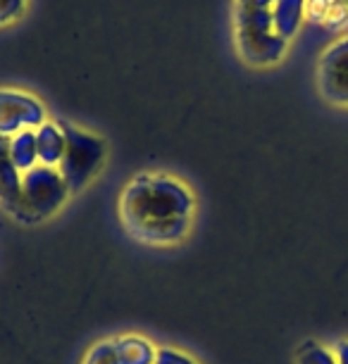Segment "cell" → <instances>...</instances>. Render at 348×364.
<instances>
[{
  "label": "cell",
  "instance_id": "obj_15",
  "mask_svg": "<svg viewBox=\"0 0 348 364\" xmlns=\"http://www.w3.org/2000/svg\"><path fill=\"white\" fill-rule=\"evenodd\" d=\"M26 8V0H0V26L12 24L15 19L22 17Z\"/></svg>",
  "mask_w": 348,
  "mask_h": 364
},
{
  "label": "cell",
  "instance_id": "obj_17",
  "mask_svg": "<svg viewBox=\"0 0 348 364\" xmlns=\"http://www.w3.org/2000/svg\"><path fill=\"white\" fill-rule=\"evenodd\" d=\"M332 0H308V8H305V19H310L312 24H322L325 15L329 10Z\"/></svg>",
  "mask_w": 348,
  "mask_h": 364
},
{
  "label": "cell",
  "instance_id": "obj_8",
  "mask_svg": "<svg viewBox=\"0 0 348 364\" xmlns=\"http://www.w3.org/2000/svg\"><path fill=\"white\" fill-rule=\"evenodd\" d=\"M305 8H308V0H277L275 8H272L275 31L286 43L301 31L305 22Z\"/></svg>",
  "mask_w": 348,
  "mask_h": 364
},
{
  "label": "cell",
  "instance_id": "obj_9",
  "mask_svg": "<svg viewBox=\"0 0 348 364\" xmlns=\"http://www.w3.org/2000/svg\"><path fill=\"white\" fill-rule=\"evenodd\" d=\"M115 343V357L117 364H155L158 350L151 346V341L143 338L139 333H125L112 338Z\"/></svg>",
  "mask_w": 348,
  "mask_h": 364
},
{
  "label": "cell",
  "instance_id": "obj_10",
  "mask_svg": "<svg viewBox=\"0 0 348 364\" xmlns=\"http://www.w3.org/2000/svg\"><path fill=\"white\" fill-rule=\"evenodd\" d=\"M19 188H22V174L12 167V160L8 153V139L0 136V203H3L5 208L17 212Z\"/></svg>",
  "mask_w": 348,
  "mask_h": 364
},
{
  "label": "cell",
  "instance_id": "obj_16",
  "mask_svg": "<svg viewBox=\"0 0 348 364\" xmlns=\"http://www.w3.org/2000/svg\"><path fill=\"white\" fill-rule=\"evenodd\" d=\"M155 364H198L194 357H189L181 350L174 348H160L158 355H155Z\"/></svg>",
  "mask_w": 348,
  "mask_h": 364
},
{
  "label": "cell",
  "instance_id": "obj_2",
  "mask_svg": "<svg viewBox=\"0 0 348 364\" xmlns=\"http://www.w3.org/2000/svg\"><path fill=\"white\" fill-rule=\"evenodd\" d=\"M277 0H234V41L238 55L253 67L282 63L289 43L277 36L272 8Z\"/></svg>",
  "mask_w": 348,
  "mask_h": 364
},
{
  "label": "cell",
  "instance_id": "obj_6",
  "mask_svg": "<svg viewBox=\"0 0 348 364\" xmlns=\"http://www.w3.org/2000/svg\"><path fill=\"white\" fill-rule=\"evenodd\" d=\"M320 95L337 107H348V33L339 36L317 60Z\"/></svg>",
  "mask_w": 348,
  "mask_h": 364
},
{
  "label": "cell",
  "instance_id": "obj_11",
  "mask_svg": "<svg viewBox=\"0 0 348 364\" xmlns=\"http://www.w3.org/2000/svg\"><path fill=\"white\" fill-rule=\"evenodd\" d=\"M8 153L19 174L29 171L31 167L38 164V153H36V132H22L17 136H12L8 141Z\"/></svg>",
  "mask_w": 348,
  "mask_h": 364
},
{
  "label": "cell",
  "instance_id": "obj_7",
  "mask_svg": "<svg viewBox=\"0 0 348 364\" xmlns=\"http://www.w3.org/2000/svg\"><path fill=\"white\" fill-rule=\"evenodd\" d=\"M67 148V136L60 122H46L36 129V153L38 164L46 167H60Z\"/></svg>",
  "mask_w": 348,
  "mask_h": 364
},
{
  "label": "cell",
  "instance_id": "obj_5",
  "mask_svg": "<svg viewBox=\"0 0 348 364\" xmlns=\"http://www.w3.org/2000/svg\"><path fill=\"white\" fill-rule=\"evenodd\" d=\"M43 102L24 91L15 88H0V136L12 139L22 132H36L46 124Z\"/></svg>",
  "mask_w": 348,
  "mask_h": 364
},
{
  "label": "cell",
  "instance_id": "obj_19",
  "mask_svg": "<svg viewBox=\"0 0 348 364\" xmlns=\"http://www.w3.org/2000/svg\"><path fill=\"white\" fill-rule=\"evenodd\" d=\"M339 3H344V5H348V0H339Z\"/></svg>",
  "mask_w": 348,
  "mask_h": 364
},
{
  "label": "cell",
  "instance_id": "obj_3",
  "mask_svg": "<svg viewBox=\"0 0 348 364\" xmlns=\"http://www.w3.org/2000/svg\"><path fill=\"white\" fill-rule=\"evenodd\" d=\"M65 129L67 136V148H65V157L60 162V174H63L70 193H79L88 186V181L98 174L100 167L105 162L107 148L105 141L95 134H88L84 129L67 124V122H60Z\"/></svg>",
  "mask_w": 348,
  "mask_h": 364
},
{
  "label": "cell",
  "instance_id": "obj_13",
  "mask_svg": "<svg viewBox=\"0 0 348 364\" xmlns=\"http://www.w3.org/2000/svg\"><path fill=\"white\" fill-rule=\"evenodd\" d=\"M322 26H325V29L334 31V33H344L348 29V5L339 3V0H332L329 10H327V15H325Z\"/></svg>",
  "mask_w": 348,
  "mask_h": 364
},
{
  "label": "cell",
  "instance_id": "obj_1",
  "mask_svg": "<svg viewBox=\"0 0 348 364\" xmlns=\"http://www.w3.org/2000/svg\"><path fill=\"white\" fill-rule=\"evenodd\" d=\"M120 219L141 243L174 245L191 229L194 196L167 174H139L122 191Z\"/></svg>",
  "mask_w": 348,
  "mask_h": 364
},
{
  "label": "cell",
  "instance_id": "obj_18",
  "mask_svg": "<svg viewBox=\"0 0 348 364\" xmlns=\"http://www.w3.org/2000/svg\"><path fill=\"white\" fill-rule=\"evenodd\" d=\"M332 350H334V355H337V362L339 364H348V338L339 341Z\"/></svg>",
  "mask_w": 348,
  "mask_h": 364
},
{
  "label": "cell",
  "instance_id": "obj_12",
  "mask_svg": "<svg viewBox=\"0 0 348 364\" xmlns=\"http://www.w3.org/2000/svg\"><path fill=\"white\" fill-rule=\"evenodd\" d=\"M293 362L296 364H339L334 350L317 341H305L303 346H298Z\"/></svg>",
  "mask_w": 348,
  "mask_h": 364
},
{
  "label": "cell",
  "instance_id": "obj_4",
  "mask_svg": "<svg viewBox=\"0 0 348 364\" xmlns=\"http://www.w3.org/2000/svg\"><path fill=\"white\" fill-rule=\"evenodd\" d=\"M67 196H70V188H67L60 169L36 164L22 174L17 215L29 219V222L31 219H46L63 208Z\"/></svg>",
  "mask_w": 348,
  "mask_h": 364
},
{
  "label": "cell",
  "instance_id": "obj_14",
  "mask_svg": "<svg viewBox=\"0 0 348 364\" xmlns=\"http://www.w3.org/2000/svg\"><path fill=\"white\" fill-rule=\"evenodd\" d=\"M81 364H117V357H115V343L112 338L95 343L93 348H88V353Z\"/></svg>",
  "mask_w": 348,
  "mask_h": 364
}]
</instances>
